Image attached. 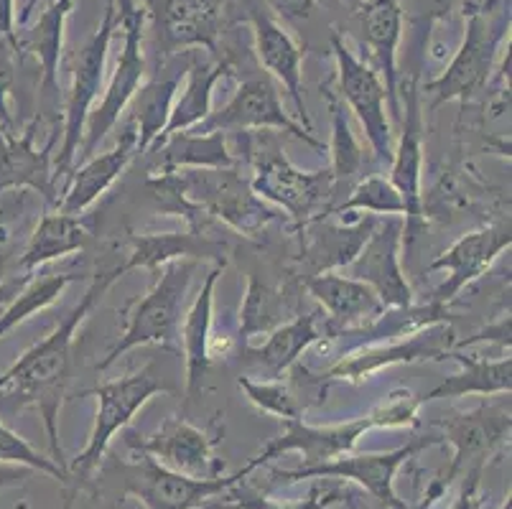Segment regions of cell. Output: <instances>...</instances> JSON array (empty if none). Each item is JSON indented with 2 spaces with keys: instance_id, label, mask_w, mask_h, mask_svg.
Here are the masks:
<instances>
[{
  "instance_id": "48",
  "label": "cell",
  "mask_w": 512,
  "mask_h": 509,
  "mask_svg": "<svg viewBox=\"0 0 512 509\" xmlns=\"http://www.w3.org/2000/svg\"><path fill=\"white\" fill-rule=\"evenodd\" d=\"M459 0H416L418 18L423 21V26L431 28L436 21H444L451 16V11L456 8Z\"/></svg>"
},
{
  "instance_id": "3",
  "label": "cell",
  "mask_w": 512,
  "mask_h": 509,
  "mask_svg": "<svg viewBox=\"0 0 512 509\" xmlns=\"http://www.w3.org/2000/svg\"><path fill=\"white\" fill-rule=\"evenodd\" d=\"M197 268V260H174V263L161 268V275H158L151 291L130 303L128 324H125L118 344L97 364V370L102 372L107 367H113L130 349L148 347V344L166 349V352L181 354L184 301Z\"/></svg>"
},
{
  "instance_id": "43",
  "label": "cell",
  "mask_w": 512,
  "mask_h": 509,
  "mask_svg": "<svg viewBox=\"0 0 512 509\" xmlns=\"http://www.w3.org/2000/svg\"><path fill=\"white\" fill-rule=\"evenodd\" d=\"M240 390L248 395L250 403L260 410V413L276 415L281 420L301 418V405L296 403L293 392L288 390L286 382L281 377H271V380L255 382L250 377H240L237 380Z\"/></svg>"
},
{
  "instance_id": "19",
  "label": "cell",
  "mask_w": 512,
  "mask_h": 509,
  "mask_svg": "<svg viewBox=\"0 0 512 509\" xmlns=\"http://www.w3.org/2000/svg\"><path fill=\"white\" fill-rule=\"evenodd\" d=\"M510 245V219L500 224H490V227H479V230L459 237L449 250L441 252L439 258H434L428 265V273H446L444 283L431 293V303L449 308V303L464 288L472 286L474 280L482 278L495 265L502 252L510 250Z\"/></svg>"
},
{
  "instance_id": "50",
  "label": "cell",
  "mask_w": 512,
  "mask_h": 509,
  "mask_svg": "<svg viewBox=\"0 0 512 509\" xmlns=\"http://www.w3.org/2000/svg\"><path fill=\"white\" fill-rule=\"evenodd\" d=\"M449 487H451V484H446L444 476H441V479H431V484H428V487H426L423 497L418 499V502L406 504V507H403V509H436V504H439L441 499L446 497Z\"/></svg>"
},
{
  "instance_id": "42",
  "label": "cell",
  "mask_w": 512,
  "mask_h": 509,
  "mask_svg": "<svg viewBox=\"0 0 512 509\" xmlns=\"http://www.w3.org/2000/svg\"><path fill=\"white\" fill-rule=\"evenodd\" d=\"M0 461H3V464L26 466V469L39 471V474L57 479L59 484H69V474L57 464V461L51 459V456L41 454V451H36L26 438H21L16 431H11L3 420H0Z\"/></svg>"
},
{
  "instance_id": "16",
  "label": "cell",
  "mask_w": 512,
  "mask_h": 509,
  "mask_svg": "<svg viewBox=\"0 0 512 509\" xmlns=\"http://www.w3.org/2000/svg\"><path fill=\"white\" fill-rule=\"evenodd\" d=\"M403 237H406V219L380 217L362 250L357 252V258L347 265L349 278L370 286L385 308H408L416 303L400 263Z\"/></svg>"
},
{
  "instance_id": "5",
  "label": "cell",
  "mask_w": 512,
  "mask_h": 509,
  "mask_svg": "<svg viewBox=\"0 0 512 509\" xmlns=\"http://www.w3.org/2000/svg\"><path fill=\"white\" fill-rule=\"evenodd\" d=\"M169 392H174V387L166 385L156 375L153 364H146L130 375L102 382V385L82 392L85 398L97 400L95 423H92L87 446L72 461H67V474H72L74 479H87V476L95 474L113 438L133 423V418L141 413L148 400L156 398V395H169Z\"/></svg>"
},
{
  "instance_id": "29",
  "label": "cell",
  "mask_w": 512,
  "mask_h": 509,
  "mask_svg": "<svg viewBox=\"0 0 512 509\" xmlns=\"http://www.w3.org/2000/svg\"><path fill=\"white\" fill-rule=\"evenodd\" d=\"M327 219V217H324ZM324 219L306 224L304 258L314 263L316 273H337L357 258L380 217H365L355 224H329Z\"/></svg>"
},
{
  "instance_id": "30",
  "label": "cell",
  "mask_w": 512,
  "mask_h": 509,
  "mask_svg": "<svg viewBox=\"0 0 512 509\" xmlns=\"http://www.w3.org/2000/svg\"><path fill=\"white\" fill-rule=\"evenodd\" d=\"M462 364V370L456 375L446 377L441 385L421 395L423 403H434L441 398H464V395H482V398H495V395H510L512 390V359H474L462 354L459 349L449 354Z\"/></svg>"
},
{
  "instance_id": "2",
  "label": "cell",
  "mask_w": 512,
  "mask_h": 509,
  "mask_svg": "<svg viewBox=\"0 0 512 509\" xmlns=\"http://www.w3.org/2000/svg\"><path fill=\"white\" fill-rule=\"evenodd\" d=\"M418 408H421V400L413 395L411 390H393L385 398V403H380L377 408H372L370 413L362 415V418L344 420L337 426H309L301 418L283 420L286 433L278 438H273L268 446L260 451L258 456L248 461L250 469H260L268 461L278 459L283 454H301V466L324 464V461H332L337 456L349 454L352 448L357 446L362 436L372 428H411L418 423Z\"/></svg>"
},
{
  "instance_id": "17",
  "label": "cell",
  "mask_w": 512,
  "mask_h": 509,
  "mask_svg": "<svg viewBox=\"0 0 512 509\" xmlns=\"http://www.w3.org/2000/svg\"><path fill=\"white\" fill-rule=\"evenodd\" d=\"M128 431L130 451L136 454L153 456L158 464H164L166 469L181 471L186 476H220L225 474V461L214 456V446L220 443V436L204 431V428L192 426L189 420L181 415H171L161 423L158 431L151 436H141L133 428Z\"/></svg>"
},
{
  "instance_id": "33",
  "label": "cell",
  "mask_w": 512,
  "mask_h": 509,
  "mask_svg": "<svg viewBox=\"0 0 512 509\" xmlns=\"http://www.w3.org/2000/svg\"><path fill=\"white\" fill-rule=\"evenodd\" d=\"M232 72L230 62H212V64H192L189 72H186V84L184 92H181L179 100H174L171 107L169 125L164 128L158 143L169 135L186 133V130H194L197 125H202L212 112V95L214 87L220 84L222 77ZM156 143V146H158Z\"/></svg>"
},
{
  "instance_id": "6",
  "label": "cell",
  "mask_w": 512,
  "mask_h": 509,
  "mask_svg": "<svg viewBox=\"0 0 512 509\" xmlns=\"http://www.w3.org/2000/svg\"><path fill=\"white\" fill-rule=\"evenodd\" d=\"M184 186L186 199L207 219H220L227 227L245 237H258L278 219V209L263 202L250 181L242 179L235 168H192L176 171Z\"/></svg>"
},
{
  "instance_id": "27",
  "label": "cell",
  "mask_w": 512,
  "mask_h": 509,
  "mask_svg": "<svg viewBox=\"0 0 512 509\" xmlns=\"http://www.w3.org/2000/svg\"><path fill=\"white\" fill-rule=\"evenodd\" d=\"M174 260H225V245L209 240L202 232H141L130 237L128 260L118 265L120 273L158 270Z\"/></svg>"
},
{
  "instance_id": "18",
  "label": "cell",
  "mask_w": 512,
  "mask_h": 509,
  "mask_svg": "<svg viewBox=\"0 0 512 509\" xmlns=\"http://www.w3.org/2000/svg\"><path fill=\"white\" fill-rule=\"evenodd\" d=\"M400 95V138L393 148V161H390V184L398 189L406 204V237L403 247L413 242V232L421 227L423 219L421 199H423V107H421V87L416 79L406 84Z\"/></svg>"
},
{
  "instance_id": "9",
  "label": "cell",
  "mask_w": 512,
  "mask_h": 509,
  "mask_svg": "<svg viewBox=\"0 0 512 509\" xmlns=\"http://www.w3.org/2000/svg\"><path fill=\"white\" fill-rule=\"evenodd\" d=\"M250 189L271 207L276 204L278 209H283L299 230L332 214L334 196H337L332 168L304 171L293 166L283 153H271L255 163Z\"/></svg>"
},
{
  "instance_id": "13",
  "label": "cell",
  "mask_w": 512,
  "mask_h": 509,
  "mask_svg": "<svg viewBox=\"0 0 512 509\" xmlns=\"http://www.w3.org/2000/svg\"><path fill=\"white\" fill-rule=\"evenodd\" d=\"M436 426L441 428V441L454 446V459L444 474L446 484H451L462 471L467 474L469 469H484L490 456L510 443V395L472 410H451L436 420Z\"/></svg>"
},
{
  "instance_id": "38",
  "label": "cell",
  "mask_w": 512,
  "mask_h": 509,
  "mask_svg": "<svg viewBox=\"0 0 512 509\" xmlns=\"http://www.w3.org/2000/svg\"><path fill=\"white\" fill-rule=\"evenodd\" d=\"M362 212L370 217H403L406 219V204L390 179L385 176H365L349 189L347 199L334 207L332 214Z\"/></svg>"
},
{
  "instance_id": "39",
  "label": "cell",
  "mask_w": 512,
  "mask_h": 509,
  "mask_svg": "<svg viewBox=\"0 0 512 509\" xmlns=\"http://www.w3.org/2000/svg\"><path fill=\"white\" fill-rule=\"evenodd\" d=\"M283 314V296L273 291L271 286L260 283L255 275L248 278V291L240 306V339L253 342L255 336L271 334L276 326H281Z\"/></svg>"
},
{
  "instance_id": "41",
  "label": "cell",
  "mask_w": 512,
  "mask_h": 509,
  "mask_svg": "<svg viewBox=\"0 0 512 509\" xmlns=\"http://www.w3.org/2000/svg\"><path fill=\"white\" fill-rule=\"evenodd\" d=\"M474 196L469 184L464 186V181L456 174H441V179L436 181L434 189L423 194L421 209L423 219H439V222H451L454 217H459L462 212H467L472 207Z\"/></svg>"
},
{
  "instance_id": "40",
  "label": "cell",
  "mask_w": 512,
  "mask_h": 509,
  "mask_svg": "<svg viewBox=\"0 0 512 509\" xmlns=\"http://www.w3.org/2000/svg\"><path fill=\"white\" fill-rule=\"evenodd\" d=\"M77 278L74 273H54L46 275V278L34 280L29 288H23L13 303L8 308H3V314H0V339L13 331L16 326H21L23 321H29L31 316H36L39 311L49 308L51 303L57 301L59 296L64 293V288Z\"/></svg>"
},
{
  "instance_id": "47",
  "label": "cell",
  "mask_w": 512,
  "mask_h": 509,
  "mask_svg": "<svg viewBox=\"0 0 512 509\" xmlns=\"http://www.w3.org/2000/svg\"><path fill=\"white\" fill-rule=\"evenodd\" d=\"M484 469H469L464 474V484L456 494L454 504L449 509H479L482 507V497H479V479H482Z\"/></svg>"
},
{
  "instance_id": "54",
  "label": "cell",
  "mask_w": 512,
  "mask_h": 509,
  "mask_svg": "<svg viewBox=\"0 0 512 509\" xmlns=\"http://www.w3.org/2000/svg\"><path fill=\"white\" fill-rule=\"evenodd\" d=\"M13 509H29V504L21 502V504H16V507H13Z\"/></svg>"
},
{
  "instance_id": "46",
  "label": "cell",
  "mask_w": 512,
  "mask_h": 509,
  "mask_svg": "<svg viewBox=\"0 0 512 509\" xmlns=\"http://www.w3.org/2000/svg\"><path fill=\"white\" fill-rule=\"evenodd\" d=\"M265 3L276 16L286 18V21H306L319 6V0H265Z\"/></svg>"
},
{
  "instance_id": "44",
  "label": "cell",
  "mask_w": 512,
  "mask_h": 509,
  "mask_svg": "<svg viewBox=\"0 0 512 509\" xmlns=\"http://www.w3.org/2000/svg\"><path fill=\"white\" fill-rule=\"evenodd\" d=\"M13 56H16V49L0 44V133L16 130L11 105H8L13 92V82H16V64H13Z\"/></svg>"
},
{
  "instance_id": "36",
  "label": "cell",
  "mask_w": 512,
  "mask_h": 509,
  "mask_svg": "<svg viewBox=\"0 0 512 509\" xmlns=\"http://www.w3.org/2000/svg\"><path fill=\"white\" fill-rule=\"evenodd\" d=\"M222 502L212 504L209 509H332L337 504H355V492L347 487H316L309 489V494L301 499H271L268 494H260L258 489L248 487L245 479L232 484L227 492L220 494Z\"/></svg>"
},
{
  "instance_id": "45",
  "label": "cell",
  "mask_w": 512,
  "mask_h": 509,
  "mask_svg": "<svg viewBox=\"0 0 512 509\" xmlns=\"http://www.w3.org/2000/svg\"><path fill=\"white\" fill-rule=\"evenodd\" d=\"M482 342H495V344H500V347L510 349V316H502L497 324L487 326V329L477 331V334L467 336V339H456L454 349L474 347V344H482Z\"/></svg>"
},
{
  "instance_id": "35",
  "label": "cell",
  "mask_w": 512,
  "mask_h": 509,
  "mask_svg": "<svg viewBox=\"0 0 512 509\" xmlns=\"http://www.w3.org/2000/svg\"><path fill=\"white\" fill-rule=\"evenodd\" d=\"M179 84V74L169 79H151V82H143L141 90L130 100L128 107H133L130 128L136 133L138 156L151 151L158 143V138H161V133H164L166 125H169L171 107H174Z\"/></svg>"
},
{
  "instance_id": "7",
  "label": "cell",
  "mask_w": 512,
  "mask_h": 509,
  "mask_svg": "<svg viewBox=\"0 0 512 509\" xmlns=\"http://www.w3.org/2000/svg\"><path fill=\"white\" fill-rule=\"evenodd\" d=\"M441 436H428L408 441L406 446L393 448V451H370V454H344L324 464L306 466V469H271L276 484H299L306 479H334V482L360 484L377 504L385 509H403L406 502L395 492V476L400 466L406 464L413 454L423 448L439 446Z\"/></svg>"
},
{
  "instance_id": "55",
  "label": "cell",
  "mask_w": 512,
  "mask_h": 509,
  "mask_svg": "<svg viewBox=\"0 0 512 509\" xmlns=\"http://www.w3.org/2000/svg\"><path fill=\"white\" fill-rule=\"evenodd\" d=\"M349 3H352V6H355V8H357V3H360V0H349Z\"/></svg>"
},
{
  "instance_id": "21",
  "label": "cell",
  "mask_w": 512,
  "mask_h": 509,
  "mask_svg": "<svg viewBox=\"0 0 512 509\" xmlns=\"http://www.w3.org/2000/svg\"><path fill=\"white\" fill-rule=\"evenodd\" d=\"M250 26H253V39H255V56L258 64L268 72V77L276 79L288 97L293 100V110H296V120L304 125L306 130L314 133L311 125L309 110H306L304 100V72H301V62H304V51L296 44L286 28L271 16V13L250 11Z\"/></svg>"
},
{
  "instance_id": "22",
  "label": "cell",
  "mask_w": 512,
  "mask_h": 509,
  "mask_svg": "<svg viewBox=\"0 0 512 509\" xmlns=\"http://www.w3.org/2000/svg\"><path fill=\"white\" fill-rule=\"evenodd\" d=\"M362 41L370 49L388 92V110L400 118L398 95V46L403 39V6L400 0H360L357 3Z\"/></svg>"
},
{
  "instance_id": "53",
  "label": "cell",
  "mask_w": 512,
  "mask_h": 509,
  "mask_svg": "<svg viewBox=\"0 0 512 509\" xmlns=\"http://www.w3.org/2000/svg\"><path fill=\"white\" fill-rule=\"evenodd\" d=\"M497 509H512V497H510V494H507V499Z\"/></svg>"
},
{
  "instance_id": "32",
  "label": "cell",
  "mask_w": 512,
  "mask_h": 509,
  "mask_svg": "<svg viewBox=\"0 0 512 509\" xmlns=\"http://www.w3.org/2000/svg\"><path fill=\"white\" fill-rule=\"evenodd\" d=\"M90 245V232L79 217L64 212H49L39 219L34 235H31L29 245L23 250L21 270H36L41 265L51 263V260L67 258L72 252H82Z\"/></svg>"
},
{
  "instance_id": "23",
  "label": "cell",
  "mask_w": 512,
  "mask_h": 509,
  "mask_svg": "<svg viewBox=\"0 0 512 509\" xmlns=\"http://www.w3.org/2000/svg\"><path fill=\"white\" fill-rule=\"evenodd\" d=\"M158 41L164 56L186 49L217 51L222 13L217 0H161L158 8Z\"/></svg>"
},
{
  "instance_id": "52",
  "label": "cell",
  "mask_w": 512,
  "mask_h": 509,
  "mask_svg": "<svg viewBox=\"0 0 512 509\" xmlns=\"http://www.w3.org/2000/svg\"><path fill=\"white\" fill-rule=\"evenodd\" d=\"M36 6H39V0H26V6H23L21 16L16 18V26H26V23L31 21V16H34Z\"/></svg>"
},
{
  "instance_id": "34",
  "label": "cell",
  "mask_w": 512,
  "mask_h": 509,
  "mask_svg": "<svg viewBox=\"0 0 512 509\" xmlns=\"http://www.w3.org/2000/svg\"><path fill=\"white\" fill-rule=\"evenodd\" d=\"M321 336L324 334L319 329V314H304L276 326L271 334H265V342L258 347L250 344L248 354L263 364L268 377H281Z\"/></svg>"
},
{
  "instance_id": "8",
  "label": "cell",
  "mask_w": 512,
  "mask_h": 509,
  "mask_svg": "<svg viewBox=\"0 0 512 509\" xmlns=\"http://www.w3.org/2000/svg\"><path fill=\"white\" fill-rule=\"evenodd\" d=\"M118 3V18L120 28H123L125 41L120 59L115 64V72L107 82V90L102 95L100 105L90 112L85 125V138H82V148L79 156L90 158L95 156L97 146H100L105 135L115 128L125 110H128L130 100L141 90L143 77H146V51H143V26H146L148 11L138 3V0H115Z\"/></svg>"
},
{
  "instance_id": "10",
  "label": "cell",
  "mask_w": 512,
  "mask_h": 509,
  "mask_svg": "<svg viewBox=\"0 0 512 509\" xmlns=\"http://www.w3.org/2000/svg\"><path fill=\"white\" fill-rule=\"evenodd\" d=\"M120 474L125 497H136L146 509H204L232 484L248 479L253 469L245 464L232 476H186L138 454V461L120 466Z\"/></svg>"
},
{
  "instance_id": "12",
  "label": "cell",
  "mask_w": 512,
  "mask_h": 509,
  "mask_svg": "<svg viewBox=\"0 0 512 509\" xmlns=\"http://www.w3.org/2000/svg\"><path fill=\"white\" fill-rule=\"evenodd\" d=\"M332 51L337 59V82L342 102L355 112V118L360 120L365 138L370 143V151L377 163L390 166L393 161V123L388 115V92L380 79V74L362 62L355 51L349 49L347 41L334 31L332 34Z\"/></svg>"
},
{
  "instance_id": "15",
  "label": "cell",
  "mask_w": 512,
  "mask_h": 509,
  "mask_svg": "<svg viewBox=\"0 0 512 509\" xmlns=\"http://www.w3.org/2000/svg\"><path fill=\"white\" fill-rule=\"evenodd\" d=\"M456 347V334L446 321L441 324L423 326L408 336H398L393 344H367L355 352L342 354L332 370L327 372L329 380L362 382L380 370H388L395 364H418V362H441L449 359Z\"/></svg>"
},
{
  "instance_id": "28",
  "label": "cell",
  "mask_w": 512,
  "mask_h": 509,
  "mask_svg": "<svg viewBox=\"0 0 512 509\" xmlns=\"http://www.w3.org/2000/svg\"><path fill=\"white\" fill-rule=\"evenodd\" d=\"M151 174H176V171H192V168H235V156L227 148L225 133H176L153 146Z\"/></svg>"
},
{
  "instance_id": "51",
  "label": "cell",
  "mask_w": 512,
  "mask_h": 509,
  "mask_svg": "<svg viewBox=\"0 0 512 509\" xmlns=\"http://www.w3.org/2000/svg\"><path fill=\"white\" fill-rule=\"evenodd\" d=\"M31 469L26 466H0V489L6 487H21L29 479Z\"/></svg>"
},
{
  "instance_id": "14",
  "label": "cell",
  "mask_w": 512,
  "mask_h": 509,
  "mask_svg": "<svg viewBox=\"0 0 512 509\" xmlns=\"http://www.w3.org/2000/svg\"><path fill=\"white\" fill-rule=\"evenodd\" d=\"M242 130H283L306 146L324 151V143L283 107L281 95L271 79H248L237 87L232 100L220 110L209 112V118L194 128V133H242Z\"/></svg>"
},
{
  "instance_id": "4",
  "label": "cell",
  "mask_w": 512,
  "mask_h": 509,
  "mask_svg": "<svg viewBox=\"0 0 512 509\" xmlns=\"http://www.w3.org/2000/svg\"><path fill=\"white\" fill-rule=\"evenodd\" d=\"M510 39V13L495 16L484 6H472L464 18V39L444 74L423 87L434 97L431 107L446 102H469L490 87L500 64V46Z\"/></svg>"
},
{
  "instance_id": "49",
  "label": "cell",
  "mask_w": 512,
  "mask_h": 509,
  "mask_svg": "<svg viewBox=\"0 0 512 509\" xmlns=\"http://www.w3.org/2000/svg\"><path fill=\"white\" fill-rule=\"evenodd\" d=\"M0 44H6L18 51L16 0H0Z\"/></svg>"
},
{
  "instance_id": "20",
  "label": "cell",
  "mask_w": 512,
  "mask_h": 509,
  "mask_svg": "<svg viewBox=\"0 0 512 509\" xmlns=\"http://www.w3.org/2000/svg\"><path fill=\"white\" fill-rule=\"evenodd\" d=\"M36 125H39V115L21 133H16V130L0 133V140H3V151H0V194L3 191L31 189L44 196L49 204H57V174L51 168V151L57 146L59 133L51 135L49 143L39 151L34 143Z\"/></svg>"
},
{
  "instance_id": "25",
  "label": "cell",
  "mask_w": 512,
  "mask_h": 509,
  "mask_svg": "<svg viewBox=\"0 0 512 509\" xmlns=\"http://www.w3.org/2000/svg\"><path fill=\"white\" fill-rule=\"evenodd\" d=\"M306 291L324 308L329 324L339 329L375 324L385 314L383 301L362 280L339 273H316L306 280Z\"/></svg>"
},
{
  "instance_id": "1",
  "label": "cell",
  "mask_w": 512,
  "mask_h": 509,
  "mask_svg": "<svg viewBox=\"0 0 512 509\" xmlns=\"http://www.w3.org/2000/svg\"><path fill=\"white\" fill-rule=\"evenodd\" d=\"M118 278H123L120 268L97 273L82 301L54 326V331L0 375V395L13 400V410L39 408L51 446V459L64 471H67V459H64V448L59 443V413H62L64 392H67L69 372H72L74 334L85 324L95 303Z\"/></svg>"
},
{
  "instance_id": "37",
  "label": "cell",
  "mask_w": 512,
  "mask_h": 509,
  "mask_svg": "<svg viewBox=\"0 0 512 509\" xmlns=\"http://www.w3.org/2000/svg\"><path fill=\"white\" fill-rule=\"evenodd\" d=\"M327 105L329 112H332V176H334V186H337V194L347 191L357 184V176H360L362 166H365V151L357 143L355 133L349 128V118L347 112H344L342 97L327 87Z\"/></svg>"
},
{
  "instance_id": "56",
  "label": "cell",
  "mask_w": 512,
  "mask_h": 509,
  "mask_svg": "<svg viewBox=\"0 0 512 509\" xmlns=\"http://www.w3.org/2000/svg\"><path fill=\"white\" fill-rule=\"evenodd\" d=\"M0 235H3V230H0Z\"/></svg>"
},
{
  "instance_id": "24",
  "label": "cell",
  "mask_w": 512,
  "mask_h": 509,
  "mask_svg": "<svg viewBox=\"0 0 512 509\" xmlns=\"http://www.w3.org/2000/svg\"><path fill=\"white\" fill-rule=\"evenodd\" d=\"M136 156V133H133V128L128 125L125 133L120 135L118 143H115L110 151L100 153V156H90L77 171H74L72 179H69L67 191L59 196V212L77 217V214H82L85 209H90L92 204H95L97 199L125 174V168L133 163Z\"/></svg>"
},
{
  "instance_id": "11",
  "label": "cell",
  "mask_w": 512,
  "mask_h": 509,
  "mask_svg": "<svg viewBox=\"0 0 512 509\" xmlns=\"http://www.w3.org/2000/svg\"><path fill=\"white\" fill-rule=\"evenodd\" d=\"M115 26H118V3L107 0L105 16H102L100 26L90 36V41L82 46V51L77 56V64H74L72 90L67 92V102H64L62 148H59V158L54 163L57 179L62 174H67L79 156L82 138H85L87 118H90L92 107H95L97 92H100L102 77H105L107 51H110Z\"/></svg>"
},
{
  "instance_id": "57",
  "label": "cell",
  "mask_w": 512,
  "mask_h": 509,
  "mask_svg": "<svg viewBox=\"0 0 512 509\" xmlns=\"http://www.w3.org/2000/svg\"><path fill=\"white\" fill-rule=\"evenodd\" d=\"M0 296H3V291H0Z\"/></svg>"
},
{
  "instance_id": "31",
  "label": "cell",
  "mask_w": 512,
  "mask_h": 509,
  "mask_svg": "<svg viewBox=\"0 0 512 509\" xmlns=\"http://www.w3.org/2000/svg\"><path fill=\"white\" fill-rule=\"evenodd\" d=\"M74 8V0H51V6L41 11L34 26L18 36V51H26L41 67V90L59 92V62H62L64 28Z\"/></svg>"
},
{
  "instance_id": "26",
  "label": "cell",
  "mask_w": 512,
  "mask_h": 509,
  "mask_svg": "<svg viewBox=\"0 0 512 509\" xmlns=\"http://www.w3.org/2000/svg\"><path fill=\"white\" fill-rule=\"evenodd\" d=\"M227 260L214 263L204 278L192 308L186 311L181 321V349L186 359V395L189 400L202 392L204 377H207L209 362H212V316H214V288L225 273Z\"/></svg>"
}]
</instances>
